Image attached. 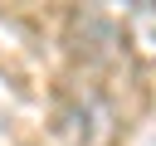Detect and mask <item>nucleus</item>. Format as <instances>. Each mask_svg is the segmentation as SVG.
<instances>
[{
	"instance_id": "nucleus-1",
	"label": "nucleus",
	"mask_w": 156,
	"mask_h": 146,
	"mask_svg": "<svg viewBox=\"0 0 156 146\" xmlns=\"http://www.w3.org/2000/svg\"><path fill=\"white\" fill-rule=\"evenodd\" d=\"M58 127H63L68 146H117L122 117H117V107H112L107 92H98V88H78V92H68Z\"/></svg>"
},
{
	"instance_id": "nucleus-3",
	"label": "nucleus",
	"mask_w": 156,
	"mask_h": 146,
	"mask_svg": "<svg viewBox=\"0 0 156 146\" xmlns=\"http://www.w3.org/2000/svg\"><path fill=\"white\" fill-rule=\"evenodd\" d=\"M122 39H127L141 58H156V5H151V0H136V5L127 10V29H122Z\"/></svg>"
},
{
	"instance_id": "nucleus-2",
	"label": "nucleus",
	"mask_w": 156,
	"mask_h": 146,
	"mask_svg": "<svg viewBox=\"0 0 156 146\" xmlns=\"http://www.w3.org/2000/svg\"><path fill=\"white\" fill-rule=\"evenodd\" d=\"M73 49L83 54V58H93V63H112L117 54H127V39H122V24H112L107 15H98V10H78L73 15Z\"/></svg>"
}]
</instances>
